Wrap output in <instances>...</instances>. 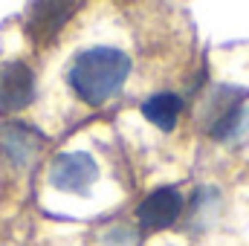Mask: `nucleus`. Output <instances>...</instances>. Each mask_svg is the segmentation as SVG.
I'll return each instance as SVG.
<instances>
[{
  "label": "nucleus",
  "instance_id": "7ed1b4c3",
  "mask_svg": "<svg viewBox=\"0 0 249 246\" xmlns=\"http://www.w3.org/2000/svg\"><path fill=\"white\" fill-rule=\"evenodd\" d=\"M183 211V194L171 185L154 188L139 206H136V220L142 229L157 232V229H168Z\"/></svg>",
  "mask_w": 249,
  "mask_h": 246
},
{
  "label": "nucleus",
  "instance_id": "f03ea898",
  "mask_svg": "<svg viewBox=\"0 0 249 246\" xmlns=\"http://www.w3.org/2000/svg\"><path fill=\"white\" fill-rule=\"evenodd\" d=\"M99 180V165L87 151H64L50 165V185L67 194H87Z\"/></svg>",
  "mask_w": 249,
  "mask_h": 246
},
{
  "label": "nucleus",
  "instance_id": "20e7f679",
  "mask_svg": "<svg viewBox=\"0 0 249 246\" xmlns=\"http://www.w3.org/2000/svg\"><path fill=\"white\" fill-rule=\"evenodd\" d=\"M35 99V72L23 61H9L0 67V110L15 113L29 107Z\"/></svg>",
  "mask_w": 249,
  "mask_h": 246
},
{
  "label": "nucleus",
  "instance_id": "f257e3e1",
  "mask_svg": "<svg viewBox=\"0 0 249 246\" xmlns=\"http://www.w3.org/2000/svg\"><path fill=\"white\" fill-rule=\"evenodd\" d=\"M130 67H133L130 58L116 47H90L75 55L67 78H70L72 93L84 105L102 107L124 87Z\"/></svg>",
  "mask_w": 249,
  "mask_h": 246
},
{
  "label": "nucleus",
  "instance_id": "423d86ee",
  "mask_svg": "<svg viewBox=\"0 0 249 246\" xmlns=\"http://www.w3.org/2000/svg\"><path fill=\"white\" fill-rule=\"evenodd\" d=\"M78 9V3H32L29 15H26V32L35 41H53L61 26L72 18V12Z\"/></svg>",
  "mask_w": 249,
  "mask_h": 246
},
{
  "label": "nucleus",
  "instance_id": "0eeeda50",
  "mask_svg": "<svg viewBox=\"0 0 249 246\" xmlns=\"http://www.w3.org/2000/svg\"><path fill=\"white\" fill-rule=\"evenodd\" d=\"M180 110H183V99L177 93H154L151 99L142 102V116L165 133H171L177 127Z\"/></svg>",
  "mask_w": 249,
  "mask_h": 246
},
{
  "label": "nucleus",
  "instance_id": "39448f33",
  "mask_svg": "<svg viewBox=\"0 0 249 246\" xmlns=\"http://www.w3.org/2000/svg\"><path fill=\"white\" fill-rule=\"evenodd\" d=\"M44 142L47 139L35 127H29V124H20V122H3L0 124V151L15 165H20V168H26L38 157V151L44 148Z\"/></svg>",
  "mask_w": 249,
  "mask_h": 246
}]
</instances>
